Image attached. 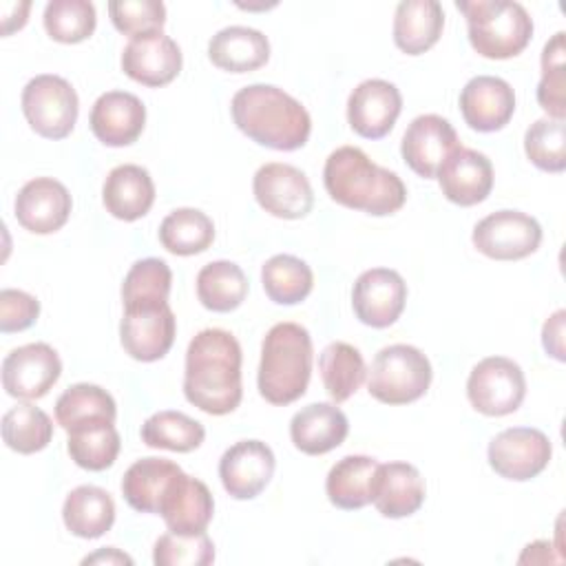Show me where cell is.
Instances as JSON below:
<instances>
[{
	"label": "cell",
	"instance_id": "6da1fadb",
	"mask_svg": "<svg viewBox=\"0 0 566 566\" xmlns=\"http://www.w3.org/2000/svg\"><path fill=\"white\" fill-rule=\"evenodd\" d=\"M186 400L210 416H226L241 402V345L219 327L201 329L188 345Z\"/></svg>",
	"mask_w": 566,
	"mask_h": 566
},
{
	"label": "cell",
	"instance_id": "7a4b0ae2",
	"mask_svg": "<svg viewBox=\"0 0 566 566\" xmlns=\"http://www.w3.org/2000/svg\"><path fill=\"white\" fill-rule=\"evenodd\" d=\"M323 184L336 203L374 217L400 210L407 199L402 179L394 170L374 164L356 146H340L329 153L323 168Z\"/></svg>",
	"mask_w": 566,
	"mask_h": 566
},
{
	"label": "cell",
	"instance_id": "3957f363",
	"mask_svg": "<svg viewBox=\"0 0 566 566\" xmlns=\"http://www.w3.org/2000/svg\"><path fill=\"white\" fill-rule=\"evenodd\" d=\"M232 119L252 142L274 150H296L305 146L312 119L305 106L272 84H250L234 93Z\"/></svg>",
	"mask_w": 566,
	"mask_h": 566
},
{
	"label": "cell",
	"instance_id": "277c9868",
	"mask_svg": "<svg viewBox=\"0 0 566 566\" xmlns=\"http://www.w3.org/2000/svg\"><path fill=\"white\" fill-rule=\"evenodd\" d=\"M312 374V338L298 323H276L263 338L259 363V394L272 405L298 400Z\"/></svg>",
	"mask_w": 566,
	"mask_h": 566
},
{
	"label": "cell",
	"instance_id": "5b68a950",
	"mask_svg": "<svg viewBox=\"0 0 566 566\" xmlns=\"http://www.w3.org/2000/svg\"><path fill=\"white\" fill-rule=\"evenodd\" d=\"M464 13L469 42L491 60H506L526 49L533 35V20L520 2L511 0H458Z\"/></svg>",
	"mask_w": 566,
	"mask_h": 566
},
{
	"label": "cell",
	"instance_id": "8992f818",
	"mask_svg": "<svg viewBox=\"0 0 566 566\" xmlns=\"http://www.w3.org/2000/svg\"><path fill=\"white\" fill-rule=\"evenodd\" d=\"M431 382V363L413 345L382 347L367 371L369 394L385 405H407L424 396Z\"/></svg>",
	"mask_w": 566,
	"mask_h": 566
},
{
	"label": "cell",
	"instance_id": "52a82bcc",
	"mask_svg": "<svg viewBox=\"0 0 566 566\" xmlns=\"http://www.w3.org/2000/svg\"><path fill=\"white\" fill-rule=\"evenodd\" d=\"M77 93L60 75H35L22 88V113L46 139H64L77 122Z\"/></svg>",
	"mask_w": 566,
	"mask_h": 566
},
{
	"label": "cell",
	"instance_id": "ba28073f",
	"mask_svg": "<svg viewBox=\"0 0 566 566\" xmlns=\"http://www.w3.org/2000/svg\"><path fill=\"white\" fill-rule=\"evenodd\" d=\"M467 396L473 409L484 416L513 413L526 396L524 371L504 356L482 358L469 374Z\"/></svg>",
	"mask_w": 566,
	"mask_h": 566
},
{
	"label": "cell",
	"instance_id": "9c48e42d",
	"mask_svg": "<svg viewBox=\"0 0 566 566\" xmlns=\"http://www.w3.org/2000/svg\"><path fill=\"white\" fill-rule=\"evenodd\" d=\"M471 241L489 259L517 261L539 248L542 226L526 212L497 210L475 223Z\"/></svg>",
	"mask_w": 566,
	"mask_h": 566
},
{
	"label": "cell",
	"instance_id": "30bf717a",
	"mask_svg": "<svg viewBox=\"0 0 566 566\" xmlns=\"http://www.w3.org/2000/svg\"><path fill=\"white\" fill-rule=\"evenodd\" d=\"M175 314L168 301L124 305L119 338L126 354L142 363L159 360L168 354L175 340Z\"/></svg>",
	"mask_w": 566,
	"mask_h": 566
},
{
	"label": "cell",
	"instance_id": "8fae6325",
	"mask_svg": "<svg viewBox=\"0 0 566 566\" xmlns=\"http://www.w3.org/2000/svg\"><path fill=\"white\" fill-rule=\"evenodd\" d=\"M489 464L491 469L515 482L531 480L539 475L553 455L551 440L544 431L533 427H511L500 431L489 442Z\"/></svg>",
	"mask_w": 566,
	"mask_h": 566
},
{
	"label": "cell",
	"instance_id": "7c38bea8",
	"mask_svg": "<svg viewBox=\"0 0 566 566\" xmlns=\"http://www.w3.org/2000/svg\"><path fill=\"white\" fill-rule=\"evenodd\" d=\"M259 206L279 219H301L314 206V192L303 170L290 164H263L252 179Z\"/></svg>",
	"mask_w": 566,
	"mask_h": 566
},
{
	"label": "cell",
	"instance_id": "4fadbf2b",
	"mask_svg": "<svg viewBox=\"0 0 566 566\" xmlns=\"http://www.w3.org/2000/svg\"><path fill=\"white\" fill-rule=\"evenodd\" d=\"M60 374V356L46 343L15 347L2 360V387L9 396L22 400H38L46 396Z\"/></svg>",
	"mask_w": 566,
	"mask_h": 566
},
{
	"label": "cell",
	"instance_id": "5bb4252c",
	"mask_svg": "<svg viewBox=\"0 0 566 566\" xmlns=\"http://www.w3.org/2000/svg\"><path fill=\"white\" fill-rule=\"evenodd\" d=\"M407 301V283L396 270H365L352 290V307L360 323L382 329L398 321Z\"/></svg>",
	"mask_w": 566,
	"mask_h": 566
},
{
	"label": "cell",
	"instance_id": "9a60e30c",
	"mask_svg": "<svg viewBox=\"0 0 566 566\" xmlns=\"http://www.w3.org/2000/svg\"><path fill=\"white\" fill-rule=\"evenodd\" d=\"M458 148V133L451 122L433 113L416 117L407 126L400 144L405 164L424 179L436 177L449 155Z\"/></svg>",
	"mask_w": 566,
	"mask_h": 566
},
{
	"label": "cell",
	"instance_id": "2e32d148",
	"mask_svg": "<svg viewBox=\"0 0 566 566\" xmlns=\"http://www.w3.org/2000/svg\"><path fill=\"white\" fill-rule=\"evenodd\" d=\"M274 453L261 440H241L223 451L219 478L234 500L256 497L274 475Z\"/></svg>",
	"mask_w": 566,
	"mask_h": 566
},
{
	"label": "cell",
	"instance_id": "e0dca14e",
	"mask_svg": "<svg viewBox=\"0 0 566 566\" xmlns=\"http://www.w3.org/2000/svg\"><path fill=\"white\" fill-rule=\"evenodd\" d=\"M402 111V97L396 84L387 80L360 82L347 99V122L365 139L385 137Z\"/></svg>",
	"mask_w": 566,
	"mask_h": 566
},
{
	"label": "cell",
	"instance_id": "ac0fdd59",
	"mask_svg": "<svg viewBox=\"0 0 566 566\" xmlns=\"http://www.w3.org/2000/svg\"><path fill=\"white\" fill-rule=\"evenodd\" d=\"M122 69L144 86H164L181 71V49L161 31L137 35L122 51Z\"/></svg>",
	"mask_w": 566,
	"mask_h": 566
},
{
	"label": "cell",
	"instance_id": "d6986e66",
	"mask_svg": "<svg viewBox=\"0 0 566 566\" xmlns=\"http://www.w3.org/2000/svg\"><path fill=\"white\" fill-rule=\"evenodd\" d=\"M71 195L64 184L53 177H35L27 181L15 197L18 223L35 234L60 230L71 214Z\"/></svg>",
	"mask_w": 566,
	"mask_h": 566
},
{
	"label": "cell",
	"instance_id": "ffe728a7",
	"mask_svg": "<svg viewBox=\"0 0 566 566\" xmlns=\"http://www.w3.org/2000/svg\"><path fill=\"white\" fill-rule=\"evenodd\" d=\"M460 111L473 130L493 133L504 128L513 117L515 93L502 77L475 75L460 93Z\"/></svg>",
	"mask_w": 566,
	"mask_h": 566
},
{
	"label": "cell",
	"instance_id": "44dd1931",
	"mask_svg": "<svg viewBox=\"0 0 566 566\" xmlns=\"http://www.w3.org/2000/svg\"><path fill=\"white\" fill-rule=\"evenodd\" d=\"M212 513L214 500L210 489L184 471L172 478L159 502V515L164 517L166 526L181 535L203 533L212 520Z\"/></svg>",
	"mask_w": 566,
	"mask_h": 566
},
{
	"label": "cell",
	"instance_id": "7402d4cb",
	"mask_svg": "<svg viewBox=\"0 0 566 566\" xmlns=\"http://www.w3.org/2000/svg\"><path fill=\"white\" fill-rule=\"evenodd\" d=\"M88 122L104 146H128L144 130L146 106L133 93L108 91L95 99Z\"/></svg>",
	"mask_w": 566,
	"mask_h": 566
},
{
	"label": "cell",
	"instance_id": "603a6c76",
	"mask_svg": "<svg viewBox=\"0 0 566 566\" xmlns=\"http://www.w3.org/2000/svg\"><path fill=\"white\" fill-rule=\"evenodd\" d=\"M442 195L458 206H475L491 195L493 166L484 153L473 148H458L438 170Z\"/></svg>",
	"mask_w": 566,
	"mask_h": 566
},
{
	"label": "cell",
	"instance_id": "cb8c5ba5",
	"mask_svg": "<svg viewBox=\"0 0 566 566\" xmlns=\"http://www.w3.org/2000/svg\"><path fill=\"white\" fill-rule=\"evenodd\" d=\"M371 502L380 515L398 520L413 515L424 502V480L420 471L409 462L378 464Z\"/></svg>",
	"mask_w": 566,
	"mask_h": 566
},
{
	"label": "cell",
	"instance_id": "d4e9b609",
	"mask_svg": "<svg viewBox=\"0 0 566 566\" xmlns=\"http://www.w3.org/2000/svg\"><path fill=\"white\" fill-rule=\"evenodd\" d=\"M347 416L332 402H312L296 411L290 422V438L294 447L307 455H321L347 438Z\"/></svg>",
	"mask_w": 566,
	"mask_h": 566
},
{
	"label": "cell",
	"instance_id": "484cf974",
	"mask_svg": "<svg viewBox=\"0 0 566 566\" xmlns=\"http://www.w3.org/2000/svg\"><path fill=\"white\" fill-rule=\"evenodd\" d=\"M102 201L115 219L135 221L144 217L155 201L150 172L137 164L115 166L104 181Z\"/></svg>",
	"mask_w": 566,
	"mask_h": 566
},
{
	"label": "cell",
	"instance_id": "4316f807",
	"mask_svg": "<svg viewBox=\"0 0 566 566\" xmlns=\"http://www.w3.org/2000/svg\"><path fill=\"white\" fill-rule=\"evenodd\" d=\"M444 27V11L438 0H402L394 15V42L407 55L431 49Z\"/></svg>",
	"mask_w": 566,
	"mask_h": 566
},
{
	"label": "cell",
	"instance_id": "83f0119b",
	"mask_svg": "<svg viewBox=\"0 0 566 566\" xmlns=\"http://www.w3.org/2000/svg\"><path fill=\"white\" fill-rule=\"evenodd\" d=\"M208 57L214 66L230 73H248L263 66L270 57L268 38L250 27H226L208 42Z\"/></svg>",
	"mask_w": 566,
	"mask_h": 566
},
{
	"label": "cell",
	"instance_id": "f1b7e54d",
	"mask_svg": "<svg viewBox=\"0 0 566 566\" xmlns=\"http://www.w3.org/2000/svg\"><path fill=\"white\" fill-rule=\"evenodd\" d=\"M62 520L73 535L95 539L111 531L115 522V502L108 491L93 484H82L66 495Z\"/></svg>",
	"mask_w": 566,
	"mask_h": 566
},
{
	"label": "cell",
	"instance_id": "f546056e",
	"mask_svg": "<svg viewBox=\"0 0 566 566\" xmlns=\"http://www.w3.org/2000/svg\"><path fill=\"white\" fill-rule=\"evenodd\" d=\"M378 460L369 455H345L327 473L325 491L334 506L356 511L371 502V484Z\"/></svg>",
	"mask_w": 566,
	"mask_h": 566
},
{
	"label": "cell",
	"instance_id": "4dcf8cb0",
	"mask_svg": "<svg viewBox=\"0 0 566 566\" xmlns=\"http://www.w3.org/2000/svg\"><path fill=\"white\" fill-rule=\"evenodd\" d=\"M179 471L181 467L166 458L137 460L122 478L124 500L139 513H159V502Z\"/></svg>",
	"mask_w": 566,
	"mask_h": 566
},
{
	"label": "cell",
	"instance_id": "1f68e13d",
	"mask_svg": "<svg viewBox=\"0 0 566 566\" xmlns=\"http://www.w3.org/2000/svg\"><path fill=\"white\" fill-rule=\"evenodd\" d=\"M69 455L86 471L108 469L119 453V433L111 420H91L71 427L69 431Z\"/></svg>",
	"mask_w": 566,
	"mask_h": 566
},
{
	"label": "cell",
	"instance_id": "d6a6232c",
	"mask_svg": "<svg viewBox=\"0 0 566 566\" xmlns=\"http://www.w3.org/2000/svg\"><path fill=\"white\" fill-rule=\"evenodd\" d=\"M159 241L172 254H199L212 245L214 223L197 208H177L164 217L159 226Z\"/></svg>",
	"mask_w": 566,
	"mask_h": 566
},
{
	"label": "cell",
	"instance_id": "836d02e7",
	"mask_svg": "<svg viewBox=\"0 0 566 566\" xmlns=\"http://www.w3.org/2000/svg\"><path fill=\"white\" fill-rule=\"evenodd\" d=\"M248 294V279L232 261H212L197 274V296L210 312H232Z\"/></svg>",
	"mask_w": 566,
	"mask_h": 566
},
{
	"label": "cell",
	"instance_id": "e575fe53",
	"mask_svg": "<svg viewBox=\"0 0 566 566\" xmlns=\"http://www.w3.org/2000/svg\"><path fill=\"white\" fill-rule=\"evenodd\" d=\"M318 371L325 385V391L334 402H345L365 380V360L363 354L343 340L329 343L318 356Z\"/></svg>",
	"mask_w": 566,
	"mask_h": 566
},
{
	"label": "cell",
	"instance_id": "d590c367",
	"mask_svg": "<svg viewBox=\"0 0 566 566\" xmlns=\"http://www.w3.org/2000/svg\"><path fill=\"white\" fill-rule=\"evenodd\" d=\"M261 283L270 301L279 305H296L312 292L314 274L303 259L274 254L261 268Z\"/></svg>",
	"mask_w": 566,
	"mask_h": 566
},
{
	"label": "cell",
	"instance_id": "8d00e7d4",
	"mask_svg": "<svg viewBox=\"0 0 566 566\" xmlns=\"http://www.w3.org/2000/svg\"><path fill=\"white\" fill-rule=\"evenodd\" d=\"M115 416H117L115 400L99 385H88V382L71 385L55 402V420L64 431L91 420L115 422Z\"/></svg>",
	"mask_w": 566,
	"mask_h": 566
},
{
	"label": "cell",
	"instance_id": "74e56055",
	"mask_svg": "<svg viewBox=\"0 0 566 566\" xmlns=\"http://www.w3.org/2000/svg\"><path fill=\"white\" fill-rule=\"evenodd\" d=\"M203 438V424L181 411H157L142 424V440L153 449L188 453L201 447Z\"/></svg>",
	"mask_w": 566,
	"mask_h": 566
},
{
	"label": "cell",
	"instance_id": "f35d334b",
	"mask_svg": "<svg viewBox=\"0 0 566 566\" xmlns=\"http://www.w3.org/2000/svg\"><path fill=\"white\" fill-rule=\"evenodd\" d=\"M53 438L51 418L35 405L20 402L2 416V440L11 451L35 453L42 451Z\"/></svg>",
	"mask_w": 566,
	"mask_h": 566
},
{
	"label": "cell",
	"instance_id": "ab89813d",
	"mask_svg": "<svg viewBox=\"0 0 566 566\" xmlns=\"http://www.w3.org/2000/svg\"><path fill=\"white\" fill-rule=\"evenodd\" d=\"M95 7L88 0H51L44 7L46 33L64 44L86 40L95 31Z\"/></svg>",
	"mask_w": 566,
	"mask_h": 566
},
{
	"label": "cell",
	"instance_id": "60d3db41",
	"mask_svg": "<svg viewBox=\"0 0 566 566\" xmlns=\"http://www.w3.org/2000/svg\"><path fill=\"white\" fill-rule=\"evenodd\" d=\"M170 283H172V272L166 261L155 256L139 259L130 265L128 274L124 276L122 301L124 305L168 301Z\"/></svg>",
	"mask_w": 566,
	"mask_h": 566
},
{
	"label": "cell",
	"instance_id": "b9f144b4",
	"mask_svg": "<svg viewBox=\"0 0 566 566\" xmlns=\"http://www.w3.org/2000/svg\"><path fill=\"white\" fill-rule=\"evenodd\" d=\"M526 157L546 172H562L566 168V126L564 119L542 117L526 128Z\"/></svg>",
	"mask_w": 566,
	"mask_h": 566
},
{
	"label": "cell",
	"instance_id": "7bdbcfd3",
	"mask_svg": "<svg viewBox=\"0 0 566 566\" xmlns=\"http://www.w3.org/2000/svg\"><path fill=\"white\" fill-rule=\"evenodd\" d=\"M566 77H564V31H557L542 51V80L537 84V102L553 117H566Z\"/></svg>",
	"mask_w": 566,
	"mask_h": 566
},
{
	"label": "cell",
	"instance_id": "ee69618b",
	"mask_svg": "<svg viewBox=\"0 0 566 566\" xmlns=\"http://www.w3.org/2000/svg\"><path fill=\"white\" fill-rule=\"evenodd\" d=\"M155 566H208L214 562V544L203 533H166L155 542Z\"/></svg>",
	"mask_w": 566,
	"mask_h": 566
},
{
	"label": "cell",
	"instance_id": "f6af8a7d",
	"mask_svg": "<svg viewBox=\"0 0 566 566\" xmlns=\"http://www.w3.org/2000/svg\"><path fill=\"white\" fill-rule=\"evenodd\" d=\"M108 13L115 29L130 38L161 31L166 22V7L159 0H113Z\"/></svg>",
	"mask_w": 566,
	"mask_h": 566
},
{
	"label": "cell",
	"instance_id": "bcb514c9",
	"mask_svg": "<svg viewBox=\"0 0 566 566\" xmlns=\"http://www.w3.org/2000/svg\"><path fill=\"white\" fill-rule=\"evenodd\" d=\"M40 314V303L35 296L4 287L0 292V332L11 334V332H22L35 323Z\"/></svg>",
	"mask_w": 566,
	"mask_h": 566
},
{
	"label": "cell",
	"instance_id": "7dc6e473",
	"mask_svg": "<svg viewBox=\"0 0 566 566\" xmlns=\"http://www.w3.org/2000/svg\"><path fill=\"white\" fill-rule=\"evenodd\" d=\"M564 318H566V312L557 310L542 327V345H544L546 354H551L557 360H566V354H564Z\"/></svg>",
	"mask_w": 566,
	"mask_h": 566
},
{
	"label": "cell",
	"instance_id": "c3c4849f",
	"mask_svg": "<svg viewBox=\"0 0 566 566\" xmlns=\"http://www.w3.org/2000/svg\"><path fill=\"white\" fill-rule=\"evenodd\" d=\"M133 564V559L128 557V555H124V553H119L117 548H113V546H108V548H104V551H99V553H95V555H88V557H84V564Z\"/></svg>",
	"mask_w": 566,
	"mask_h": 566
}]
</instances>
